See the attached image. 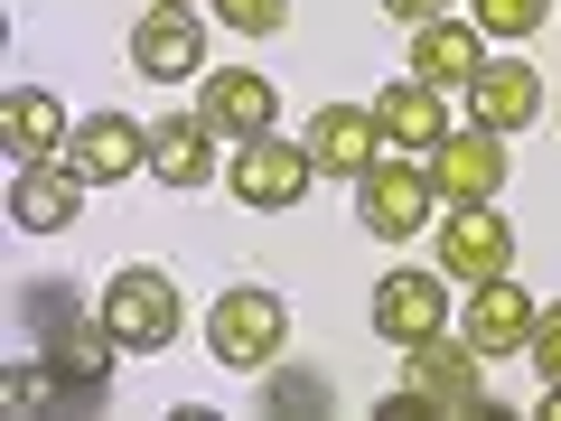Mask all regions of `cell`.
Here are the masks:
<instances>
[{"instance_id": "cell-1", "label": "cell", "mask_w": 561, "mask_h": 421, "mask_svg": "<svg viewBox=\"0 0 561 421\" xmlns=\"http://www.w3.org/2000/svg\"><path fill=\"white\" fill-rule=\"evenodd\" d=\"M179 281L169 272H150V262H131V272H113V291H103V309H94V328H103V346H122V356H150V346H169L179 338Z\"/></svg>"}, {"instance_id": "cell-2", "label": "cell", "mask_w": 561, "mask_h": 421, "mask_svg": "<svg viewBox=\"0 0 561 421\" xmlns=\"http://www.w3.org/2000/svg\"><path fill=\"white\" fill-rule=\"evenodd\" d=\"M280 338H290V309H280L272 291H253V281L206 309V346H216V365H234V375H262V365L280 356Z\"/></svg>"}, {"instance_id": "cell-3", "label": "cell", "mask_w": 561, "mask_h": 421, "mask_svg": "<svg viewBox=\"0 0 561 421\" xmlns=\"http://www.w3.org/2000/svg\"><path fill=\"white\" fill-rule=\"evenodd\" d=\"M431 169H412V160H375L356 179V225L365 235H383V243H412L421 225H431Z\"/></svg>"}, {"instance_id": "cell-4", "label": "cell", "mask_w": 561, "mask_h": 421, "mask_svg": "<svg viewBox=\"0 0 561 421\" xmlns=\"http://www.w3.org/2000/svg\"><path fill=\"white\" fill-rule=\"evenodd\" d=\"M234 197L243 206H300L309 197V179H319V160H309V140H280V132H253L234 150Z\"/></svg>"}, {"instance_id": "cell-5", "label": "cell", "mask_w": 561, "mask_h": 421, "mask_svg": "<svg viewBox=\"0 0 561 421\" xmlns=\"http://www.w3.org/2000/svg\"><path fill=\"white\" fill-rule=\"evenodd\" d=\"M431 187H440L449 206H496V187H505V132L459 122V132L431 150Z\"/></svg>"}, {"instance_id": "cell-6", "label": "cell", "mask_w": 561, "mask_h": 421, "mask_svg": "<svg viewBox=\"0 0 561 421\" xmlns=\"http://www.w3.org/2000/svg\"><path fill=\"white\" fill-rule=\"evenodd\" d=\"M66 169H76L84 187H113V179H131V169H150V132H140L131 113H84L76 132H66Z\"/></svg>"}, {"instance_id": "cell-7", "label": "cell", "mask_w": 561, "mask_h": 421, "mask_svg": "<svg viewBox=\"0 0 561 421\" xmlns=\"http://www.w3.org/2000/svg\"><path fill=\"white\" fill-rule=\"evenodd\" d=\"M534 319H542V309L534 300H524V291H515V281H468V309H459V346H468V356H515V346L524 338H534Z\"/></svg>"}, {"instance_id": "cell-8", "label": "cell", "mask_w": 561, "mask_h": 421, "mask_svg": "<svg viewBox=\"0 0 561 421\" xmlns=\"http://www.w3.org/2000/svg\"><path fill=\"white\" fill-rule=\"evenodd\" d=\"M375 132H383V160H412V150H440V140H449L440 84H421V76H393V84L375 94Z\"/></svg>"}, {"instance_id": "cell-9", "label": "cell", "mask_w": 561, "mask_h": 421, "mask_svg": "<svg viewBox=\"0 0 561 421\" xmlns=\"http://www.w3.org/2000/svg\"><path fill=\"white\" fill-rule=\"evenodd\" d=\"M131 66H140V76H160V84L206 76V20H197V10H140Z\"/></svg>"}, {"instance_id": "cell-10", "label": "cell", "mask_w": 561, "mask_h": 421, "mask_svg": "<svg viewBox=\"0 0 561 421\" xmlns=\"http://www.w3.org/2000/svg\"><path fill=\"white\" fill-rule=\"evenodd\" d=\"M440 272H449V281H496V272H515V225H505L496 206H459V216L440 225Z\"/></svg>"}, {"instance_id": "cell-11", "label": "cell", "mask_w": 561, "mask_h": 421, "mask_svg": "<svg viewBox=\"0 0 561 421\" xmlns=\"http://www.w3.org/2000/svg\"><path fill=\"white\" fill-rule=\"evenodd\" d=\"M375 328L393 346H421L449 328V300H440V272H383L375 281Z\"/></svg>"}, {"instance_id": "cell-12", "label": "cell", "mask_w": 561, "mask_h": 421, "mask_svg": "<svg viewBox=\"0 0 561 421\" xmlns=\"http://www.w3.org/2000/svg\"><path fill=\"white\" fill-rule=\"evenodd\" d=\"M76 197H84V179L66 160H20V179H10V225L57 235V225H76Z\"/></svg>"}, {"instance_id": "cell-13", "label": "cell", "mask_w": 561, "mask_h": 421, "mask_svg": "<svg viewBox=\"0 0 561 421\" xmlns=\"http://www.w3.org/2000/svg\"><path fill=\"white\" fill-rule=\"evenodd\" d=\"M309 160L319 169H337V179H365V169L383 160V132H375V103H328L319 122H309Z\"/></svg>"}, {"instance_id": "cell-14", "label": "cell", "mask_w": 561, "mask_h": 421, "mask_svg": "<svg viewBox=\"0 0 561 421\" xmlns=\"http://www.w3.org/2000/svg\"><path fill=\"white\" fill-rule=\"evenodd\" d=\"M412 76H421V84H440V94H449V84H478V76H486V29H468V20H431V29L412 38Z\"/></svg>"}, {"instance_id": "cell-15", "label": "cell", "mask_w": 561, "mask_h": 421, "mask_svg": "<svg viewBox=\"0 0 561 421\" xmlns=\"http://www.w3.org/2000/svg\"><path fill=\"white\" fill-rule=\"evenodd\" d=\"M150 169H160L179 197L206 187V179H216V122H206V113H169L160 132H150Z\"/></svg>"}, {"instance_id": "cell-16", "label": "cell", "mask_w": 561, "mask_h": 421, "mask_svg": "<svg viewBox=\"0 0 561 421\" xmlns=\"http://www.w3.org/2000/svg\"><path fill=\"white\" fill-rule=\"evenodd\" d=\"M272 113H280L272 76H253V66H216V76H206V122H216V132L253 140V132H272Z\"/></svg>"}, {"instance_id": "cell-17", "label": "cell", "mask_w": 561, "mask_h": 421, "mask_svg": "<svg viewBox=\"0 0 561 421\" xmlns=\"http://www.w3.org/2000/svg\"><path fill=\"white\" fill-rule=\"evenodd\" d=\"M412 402H440V412H478V356L468 346H440V338H421L412 346Z\"/></svg>"}, {"instance_id": "cell-18", "label": "cell", "mask_w": 561, "mask_h": 421, "mask_svg": "<svg viewBox=\"0 0 561 421\" xmlns=\"http://www.w3.org/2000/svg\"><path fill=\"white\" fill-rule=\"evenodd\" d=\"M468 94H478V122L486 132H524V122L542 113V76L524 57H486V76L468 84Z\"/></svg>"}, {"instance_id": "cell-19", "label": "cell", "mask_w": 561, "mask_h": 421, "mask_svg": "<svg viewBox=\"0 0 561 421\" xmlns=\"http://www.w3.org/2000/svg\"><path fill=\"white\" fill-rule=\"evenodd\" d=\"M0 140H10L20 160H47V150H66V113L38 84H10V94H0Z\"/></svg>"}, {"instance_id": "cell-20", "label": "cell", "mask_w": 561, "mask_h": 421, "mask_svg": "<svg viewBox=\"0 0 561 421\" xmlns=\"http://www.w3.org/2000/svg\"><path fill=\"white\" fill-rule=\"evenodd\" d=\"M552 20V0H478V29L486 38H534Z\"/></svg>"}, {"instance_id": "cell-21", "label": "cell", "mask_w": 561, "mask_h": 421, "mask_svg": "<svg viewBox=\"0 0 561 421\" xmlns=\"http://www.w3.org/2000/svg\"><path fill=\"white\" fill-rule=\"evenodd\" d=\"M216 20L243 29V38H272V29L290 20V0H216Z\"/></svg>"}, {"instance_id": "cell-22", "label": "cell", "mask_w": 561, "mask_h": 421, "mask_svg": "<svg viewBox=\"0 0 561 421\" xmlns=\"http://www.w3.org/2000/svg\"><path fill=\"white\" fill-rule=\"evenodd\" d=\"M524 346H534V375H542V394H552V384H561V300L534 319V338H524Z\"/></svg>"}, {"instance_id": "cell-23", "label": "cell", "mask_w": 561, "mask_h": 421, "mask_svg": "<svg viewBox=\"0 0 561 421\" xmlns=\"http://www.w3.org/2000/svg\"><path fill=\"white\" fill-rule=\"evenodd\" d=\"M383 10H393V20H412V29H431V20L449 10V0H383Z\"/></svg>"}, {"instance_id": "cell-24", "label": "cell", "mask_w": 561, "mask_h": 421, "mask_svg": "<svg viewBox=\"0 0 561 421\" xmlns=\"http://www.w3.org/2000/svg\"><path fill=\"white\" fill-rule=\"evenodd\" d=\"M150 10H187V0H150Z\"/></svg>"}]
</instances>
